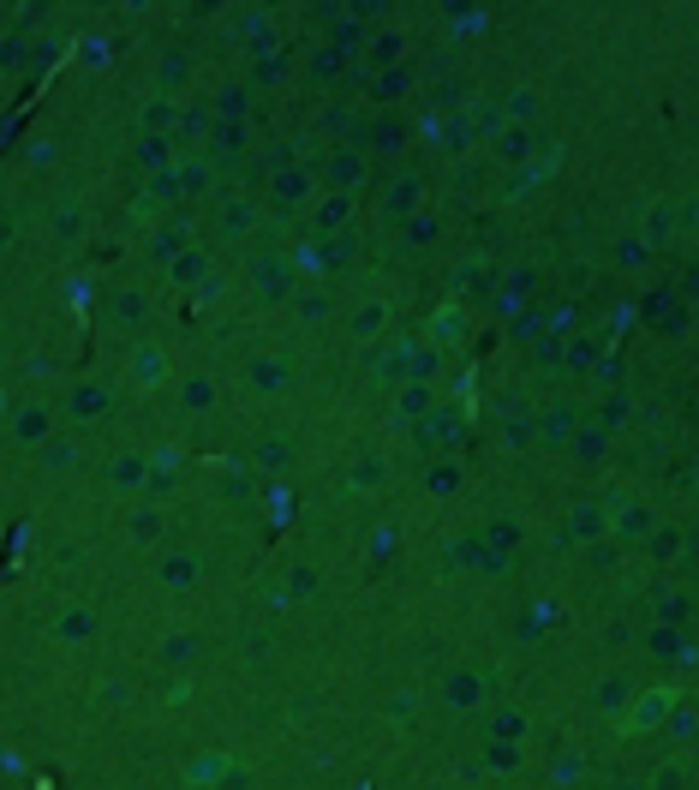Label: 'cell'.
<instances>
[{
  "instance_id": "1",
  "label": "cell",
  "mask_w": 699,
  "mask_h": 790,
  "mask_svg": "<svg viewBox=\"0 0 699 790\" xmlns=\"http://www.w3.org/2000/svg\"><path fill=\"white\" fill-rule=\"evenodd\" d=\"M353 145L365 150L371 168H377V162H401V156H407V145H412V126H407V114H377V121L365 114L359 133H353Z\"/></svg>"
},
{
  "instance_id": "2",
  "label": "cell",
  "mask_w": 699,
  "mask_h": 790,
  "mask_svg": "<svg viewBox=\"0 0 699 790\" xmlns=\"http://www.w3.org/2000/svg\"><path fill=\"white\" fill-rule=\"evenodd\" d=\"M317 174H323L329 192H347V198H353V192L365 186V174H371V162H365L359 145H329L323 162H317Z\"/></svg>"
},
{
  "instance_id": "3",
  "label": "cell",
  "mask_w": 699,
  "mask_h": 790,
  "mask_svg": "<svg viewBox=\"0 0 699 790\" xmlns=\"http://www.w3.org/2000/svg\"><path fill=\"white\" fill-rule=\"evenodd\" d=\"M412 90H419V73H412V66H377V73H365V97L383 102V114H395Z\"/></svg>"
},
{
  "instance_id": "4",
  "label": "cell",
  "mask_w": 699,
  "mask_h": 790,
  "mask_svg": "<svg viewBox=\"0 0 699 790\" xmlns=\"http://www.w3.org/2000/svg\"><path fill=\"white\" fill-rule=\"evenodd\" d=\"M419 204H424V180H419L412 168H401L395 186H389V198H383V216H389V222H407Z\"/></svg>"
},
{
  "instance_id": "5",
  "label": "cell",
  "mask_w": 699,
  "mask_h": 790,
  "mask_svg": "<svg viewBox=\"0 0 699 790\" xmlns=\"http://www.w3.org/2000/svg\"><path fill=\"white\" fill-rule=\"evenodd\" d=\"M353 204L359 198H347V192H329V198H317V210H312V222H317V234H341L353 222Z\"/></svg>"
},
{
  "instance_id": "6",
  "label": "cell",
  "mask_w": 699,
  "mask_h": 790,
  "mask_svg": "<svg viewBox=\"0 0 699 790\" xmlns=\"http://www.w3.org/2000/svg\"><path fill=\"white\" fill-rule=\"evenodd\" d=\"M257 288L276 293V300H288V288H293V264H288V258H257Z\"/></svg>"
},
{
  "instance_id": "7",
  "label": "cell",
  "mask_w": 699,
  "mask_h": 790,
  "mask_svg": "<svg viewBox=\"0 0 699 790\" xmlns=\"http://www.w3.org/2000/svg\"><path fill=\"white\" fill-rule=\"evenodd\" d=\"M347 61H353V54H341V49H317V54H312V78H317V90H335L341 78H347V73H341Z\"/></svg>"
},
{
  "instance_id": "8",
  "label": "cell",
  "mask_w": 699,
  "mask_h": 790,
  "mask_svg": "<svg viewBox=\"0 0 699 790\" xmlns=\"http://www.w3.org/2000/svg\"><path fill=\"white\" fill-rule=\"evenodd\" d=\"M281 78H288V54H264L257 73H252V90H269V85H281Z\"/></svg>"
}]
</instances>
